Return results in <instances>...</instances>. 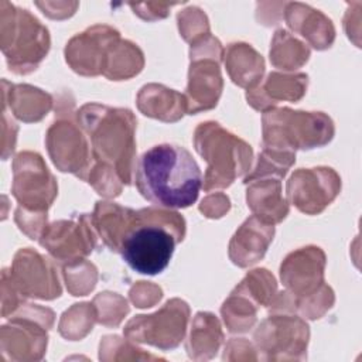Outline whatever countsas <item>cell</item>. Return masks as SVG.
<instances>
[{
	"mask_svg": "<svg viewBox=\"0 0 362 362\" xmlns=\"http://www.w3.org/2000/svg\"><path fill=\"white\" fill-rule=\"evenodd\" d=\"M83 129L90 134L93 156L99 163L115 165L122 182H132L136 120L127 109L85 105L79 112Z\"/></svg>",
	"mask_w": 362,
	"mask_h": 362,
	"instance_id": "3",
	"label": "cell"
},
{
	"mask_svg": "<svg viewBox=\"0 0 362 362\" xmlns=\"http://www.w3.org/2000/svg\"><path fill=\"white\" fill-rule=\"evenodd\" d=\"M136 211L123 208L112 202H98L93 214V222L106 246L119 252L122 240L130 228Z\"/></svg>",
	"mask_w": 362,
	"mask_h": 362,
	"instance_id": "15",
	"label": "cell"
},
{
	"mask_svg": "<svg viewBox=\"0 0 362 362\" xmlns=\"http://www.w3.org/2000/svg\"><path fill=\"white\" fill-rule=\"evenodd\" d=\"M334 126L320 112L274 109L263 115L264 148L293 153V148H314L332 139Z\"/></svg>",
	"mask_w": 362,
	"mask_h": 362,
	"instance_id": "6",
	"label": "cell"
},
{
	"mask_svg": "<svg viewBox=\"0 0 362 362\" xmlns=\"http://www.w3.org/2000/svg\"><path fill=\"white\" fill-rule=\"evenodd\" d=\"M341 181L325 167L300 170L287 182L288 199L304 214H318L337 197Z\"/></svg>",
	"mask_w": 362,
	"mask_h": 362,
	"instance_id": "9",
	"label": "cell"
},
{
	"mask_svg": "<svg viewBox=\"0 0 362 362\" xmlns=\"http://www.w3.org/2000/svg\"><path fill=\"white\" fill-rule=\"evenodd\" d=\"M269 194L264 195L259 185H252L247 188V206L256 212L257 216H264V221L272 223L280 222L286 218L288 206L280 195V181L273 180L269 185Z\"/></svg>",
	"mask_w": 362,
	"mask_h": 362,
	"instance_id": "16",
	"label": "cell"
},
{
	"mask_svg": "<svg viewBox=\"0 0 362 362\" xmlns=\"http://www.w3.org/2000/svg\"><path fill=\"white\" fill-rule=\"evenodd\" d=\"M274 228L264 219L253 215L236 230L230 246L229 256L240 267L256 263L263 257L269 243L273 240Z\"/></svg>",
	"mask_w": 362,
	"mask_h": 362,
	"instance_id": "14",
	"label": "cell"
},
{
	"mask_svg": "<svg viewBox=\"0 0 362 362\" xmlns=\"http://www.w3.org/2000/svg\"><path fill=\"white\" fill-rule=\"evenodd\" d=\"M119 41V33L107 25H95L74 37L65 48L66 62L82 75L105 72L107 52Z\"/></svg>",
	"mask_w": 362,
	"mask_h": 362,
	"instance_id": "10",
	"label": "cell"
},
{
	"mask_svg": "<svg viewBox=\"0 0 362 362\" xmlns=\"http://www.w3.org/2000/svg\"><path fill=\"white\" fill-rule=\"evenodd\" d=\"M1 8V49L8 68L16 74H28L37 69L49 49L48 30L28 13L8 1Z\"/></svg>",
	"mask_w": 362,
	"mask_h": 362,
	"instance_id": "5",
	"label": "cell"
},
{
	"mask_svg": "<svg viewBox=\"0 0 362 362\" xmlns=\"http://www.w3.org/2000/svg\"><path fill=\"white\" fill-rule=\"evenodd\" d=\"M134 181L139 192L151 204L182 209L195 204L202 187V174L187 148L163 143L141 154Z\"/></svg>",
	"mask_w": 362,
	"mask_h": 362,
	"instance_id": "1",
	"label": "cell"
},
{
	"mask_svg": "<svg viewBox=\"0 0 362 362\" xmlns=\"http://www.w3.org/2000/svg\"><path fill=\"white\" fill-rule=\"evenodd\" d=\"M13 195L24 209L47 214L58 187L37 153H20L13 163Z\"/></svg>",
	"mask_w": 362,
	"mask_h": 362,
	"instance_id": "7",
	"label": "cell"
},
{
	"mask_svg": "<svg viewBox=\"0 0 362 362\" xmlns=\"http://www.w3.org/2000/svg\"><path fill=\"white\" fill-rule=\"evenodd\" d=\"M47 146L54 164L61 171H69L86 180V173L89 171L88 146L81 132H78L72 123H54L47 134Z\"/></svg>",
	"mask_w": 362,
	"mask_h": 362,
	"instance_id": "12",
	"label": "cell"
},
{
	"mask_svg": "<svg viewBox=\"0 0 362 362\" xmlns=\"http://www.w3.org/2000/svg\"><path fill=\"white\" fill-rule=\"evenodd\" d=\"M187 303L174 298L168 301L160 311L151 315H137L126 325L124 334L134 341L153 344L163 349L174 348L184 337L182 331L168 328L170 325H187L188 320Z\"/></svg>",
	"mask_w": 362,
	"mask_h": 362,
	"instance_id": "8",
	"label": "cell"
},
{
	"mask_svg": "<svg viewBox=\"0 0 362 362\" xmlns=\"http://www.w3.org/2000/svg\"><path fill=\"white\" fill-rule=\"evenodd\" d=\"M324 253L320 247H303L293 252L281 263L280 274L284 286L297 296H313L322 283Z\"/></svg>",
	"mask_w": 362,
	"mask_h": 362,
	"instance_id": "13",
	"label": "cell"
},
{
	"mask_svg": "<svg viewBox=\"0 0 362 362\" xmlns=\"http://www.w3.org/2000/svg\"><path fill=\"white\" fill-rule=\"evenodd\" d=\"M222 47L206 54L205 59H191L187 88V110L189 113L216 106L222 90V76L219 71Z\"/></svg>",
	"mask_w": 362,
	"mask_h": 362,
	"instance_id": "11",
	"label": "cell"
},
{
	"mask_svg": "<svg viewBox=\"0 0 362 362\" xmlns=\"http://www.w3.org/2000/svg\"><path fill=\"white\" fill-rule=\"evenodd\" d=\"M195 148L206 160L204 189L229 187L250 167L252 148L218 123H201L195 130Z\"/></svg>",
	"mask_w": 362,
	"mask_h": 362,
	"instance_id": "4",
	"label": "cell"
},
{
	"mask_svg": "<svg viewBox=\"0 0 362 362\" xmlns=\"http://www.w3.org/2000/svg\"><path fill=\"white\" fill-rule=\"evenodd\" d=\"M184 235L185 221L180 214L144 208L136 211L119 253L134 272L154 276L165 270Z\"/></svg>",
	"mask_w": 362,
	"mask_h": 362,
	"instance_id": "2",
	"label": "cell"
}]
</instances>
